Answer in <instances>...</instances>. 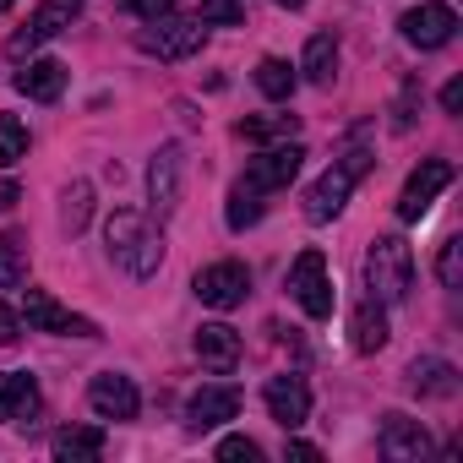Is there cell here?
I'll return each instance as SVG.
<instances>
[{
  "mask_svg": "<svg viewBox=\"0 0 463 463\" xmlns=\"http://www.w3.org/2000/svg\"><path fill=\"white\" fill-rule=\"evenodd\" d=\"M104 246H109V262L126 268L131 279H153L164 268V229L137 207H115L104 218Z\"/></svg>",
  "mask_w": 463,
  "mask_h": 463,
  "instance_id": "cell-1",
  "label": "cell"
},
{
  "mask_svg": "<svg viewBox=\"0 0 463 463\" xmlns=\"http://www.w3.org/2000/svg\"><path fill=\"white\" fill-rule=\"evenodd\" d=\"M365 289L382 306L409 300V289H414V251H409L403 235H376L371 241V251H365Z\"/></svg>",
  "mask_w": 463,
  "mask_h": 463,
  "instance_id": "cell-2",
  "label": "cell"
},
{
  "mask_svg": "<svg viewBox=\"0 0 463 463\" xmlns=\"http://www.w3.org/2000/svg\"><path fill=\"white\" fill-rule=\"evenodd\" d=\"M371 164H376V158H371L365 147H349L344 158H333V169L306 191V218H311V223H333V218L349 207V191L365 180V169H371Z\"/></svg>",
  "mask_w": 463,
  "mask_h": 463,
  "instance_id": "cell-3",
  "label": "cell"
},
{
  "mask_svg": "<svg viewBox=\"0 0 463 463\" xmlns=\"http://www.w3.org/2000/svg\"><path fill=\"white\" fill-rule=\"evenodd\" d=\"M202 44H207V23L202 17L191 23V17H175V12L137 33V50L158 55V61H191V55H202Z\"/></svg>",
  "mask_w": 463,
  "mask_h": 463,
  "instance_id": "cell-4",
  "label": "cell"
},
{
  "mask_svg": "<svg viewBox=\"0 0 463 463\" xmlns=\"http://www.w3.org/2000/svg\"><path fill=\"white\" fill-rule=\"evenodd\" d=\"M289 295L300 300V311H306L311 322H327V317H333L338 289H333V279H327V257H322L317 246L295 257V268H289Z\"/></svg>",
  "mask_w": 463,
  "mask_h": 463,
  "instance_id": "cell-5",
  "label": "cell"
},
{
  "mask_svg": "<svg viewBox=\"0 0 463 463\" xmlns=\"http://www.w3.org/2000/svg\"><path fill=\"white\" fill-rule=\"evenodd\" d=\"M71 23H82V0H44V6L28 17V28L6 39V55H12V61H23V55H33L39 44H50V39H61V33H71Z\"/></svg>",
  "mask_w": 463,
  "mask_h": 463,
  "instance_id": "cell-6",
  "label": "cell"
},
{
  "mask_svg": "<svg viewBox=\"0 0 463 463\" xmlns=\"http://www.w3.org/2000/svg\"><path fill=\"white\" fill-rule=\"evenodd\" d=\"M23 322H28L33 333H55V338H99V327H93L88 317L66 311L50 289H28V295H23Z\"/></svg>",
  "mask_w": 463,
  "mask_h": 463,
  "instance_id": "cell-7",
  "label": "cell"
},
{
  "mask_svg": "<svg viewBox=\"0 0 463 463\" xmlns=\"http://www.w3.org/2000/svg\"><path fill=\"white\" fill-rule=\"evenodd\" d=\"M191 289H196V300L213 306V311H235V306H246V295H251V268H246V262H213V268L196 273Z\"/></svg>",
  "mask_w": 463,
  "mask_h": 463,
  "instance_id": "cell-8",
  "label": "cell"
},
{
  "mask_svg": "<svg viewBox=\"0 0 463 463\" xmlns=\"http://www.w3.org/2000/svg\"><path fill=\"white\" fill-rule=\"evenodd\" d=\"M300 164H306V147H300V142H279V147H268V153H257V158L246 164L241 185H251L257 196H268V191H284V185L300 175Z\"/></svg>",
  "mask_w": 463,
  "mask_h": 463,
  "instance_id": "cell-9",
  "label": "cell"
},
{
  "mask_svg": "<svg viewBox=\"0 0 463 463\" xmlns=\"http://www.w3.org/2000/svg\"><path fill=\"white\" fill-rule=\"evenodd\" d=\"M452 175H458V169H452L447 158H425V164H420V169L403 180V196H398V218H403V223H420V218L430 213V202H436V196L452 185Z\"/></svg>",
  "mask_w": 463,
  "mask_h": 463,
  "instance_id": "cell-10",
  "label": "cell"
},
{
  "mask_svg": "<svg viewBox=\"0 0 463 463\" xmlns=\"http://www.w3.org/2000/svg\"><path fill=\"white\" fill-rule=\"evenodd\" d=\"M180 175H185V153H180V142H164L147 164V207L158 218H169L180 207Z\"/></svg>",
  "mask_w": 463,
  "mask_h": 463,
  "instance_id": "cell-11",
  "label": "cell"
},
{
  "mask_svg": "<svg viewBox=\"0 0 463 463\" xmlns=\"http://www.w3.org/2000/svg\"><path fill=\"white\" fill-rule=\"evenodd\" d=\"M398 28H403V39H409L414 50H441V44H452L458 17H452L447 0H425V6H414V12L398 17Z\"/></svg>",
  "mask_w": 463,
  "mask_h": 463,
  "instance_id": "cell-12",
  "label": "cell"
},
{
  "mask_svg": "<svg viewBox=\"0 0 463 463\" xmlns=\"http://www.w3.org/2000/svg\"><path fill=\"white\" fill-rule=\"evenodd\" d=\"M241 414V387H229V382H213V387H196L185 398V425L191 430H213L223 420H235Z\"/></svg>",
  "mask_w": 463,
  "mask_h": 463,
  "instance_id": "cell-13",
  "label": "cell"
},
{
  "mask_svg": "<svg viewBox=\"0 0 463 463\" xmlns=\"http://www.w3.org/2000/svg\"><path fill=\"white\" fill-rule=\"evenodd\" d=\"M88 403H93V414H99V420H137V409H142L137 382H131V376H120V371L93 376V382H88Z\"/></svg>",
  "mask_w": 463,
  "mask_h": 463,
  "instance_id": "cell-14",
  "label": "cell"
},
{
  "mask_svg": "<svg viewBox=\"0 0 463 463\" xmlns=\"http://www.w3.org/2000/svg\"><path fill=\"white\" fill-rule=\"evenodd\" d=\"M191 344H196V360L213 376H235V365H241V333L229 327V322H202Z\"/></svg>",
  "mask_w": 463,
  "mask_h": 463,
  "instance_id": "cell-15",
  "label": "cell"
},
{
  "mask_svg": "<svg viewBox=\"0 0 463 463\" xmlns=\"http://www.w3.org/2000/svg\"><path fill=\"white\" fill-rule=\"evenodd\" d=\"M262 398H268V414H273L284 430H300V425L311 420V387H306L300 376H273V382L262 387Z\"/></svg>",
  "mask_w": 463,
  "mask_h": 463,
  "instance_id": "cell-16",
  "label": "cell"
},
{
  "mask_svg": "<svg viewBox=\"0 0 463 463\" xmlns=\"http://www.w3.org/2000/svg\"><path fill=\"white\" fill-rule=\"evenodd\" d=\"M0 420L23 430L39 420V382L28 371H0Z\"/></svg>",
  "mask_w": 463,
  "mask_h": 463,
  "instance_id": "cell-17",
  "label": "cell"
},
{
  "mask_svg": "<svg viewBox=\"0 0 463 463\" xmlns=\"http://www.w3.org/2000/svg\"><path fill=\"white\" fill-rule=\"evenodd\" d=\"M382 452H387L392 463H420V458L430 452V436H425V425L409 420V414H382Z\"/></svg>",
  "mask_w": 463,
  "mask_h": 463,
  "instance_id": "cell-18",
  "label": "cell"
},
{
  "mask_svg": "<svg viewBox=\"0 0 463 463\" xmlns=\"http://www.w3.org/2000/svg\"><path fill=\"white\" fill-rule=\"evenodd\" d=\"M12 88L28 93V99H39V104H55V99L66 93V66H61V61H28V66L12 77Z\"/></svg>",
  "mask_w": 463,
  "mask_h": 463,
  "instance_id": "cell-19",
  "label": "cell"
},
{
  "mask_svg": "<svg viewBox=\"0 0 463 463\" xmlns=\"http://www.w3.org/2000/svg\"><path fill=\"white\" fill-rule=\"evenodd\" d=\"M387 338H392V327H387L382 300H365V306L349 317V344H354V354H376V349H387Z\"/></svg>",
  "mask_w": 463,
  "mask_h": 463,
  "instance_id": "cell-20",
  "label": "cell"
},
{
  "mask_svg": "<svg viewBox=\"0 0 463 463\" xmlns=\"http://www.w3.org/2000/svg\"><path fill=\"white\" fill-rule=\"evenodd\" d=\"M300 71H306V82L333 88V77H338V39L333 33H311V44L300 55Z\"/></svg>",
  "mask_w": 463,
  "mask_h": 463,
  "instance_id": "cell-21",
  "label": "cell"
},
{
  "mask_svg": "<svg viewBox=\"0 0 463 463\" xmlns=\"http://www.w3.org/2000/svg\"><path fill=\"white\" fill-rule=\"evenodd\" d=\"M50 447H55L61 463H88V458L104 452V430H99V425H66V430H55Z\"/></svg>",
  "mask_w": 463,
  "mask_h": 463,
  "instance_id": "cell-22",
  "label": "cell"
},
{
  "mask_svg": "<svg viewBox=\"0 0 463 463\" xmlns=\"http://www.w3.org/2000/svg\"><path fill=\"white\" fill-rule=\"evenodd\" d=\"M409 387L425 392V398H452L458 392V371L447 360H414L409 365Z\"/></svg>",
  "mask_w": 463,
  "mask_h": 463,
  "instance_id": "cell-23",
  "label": "cell"
},
{
  "mask_svg": "<svg viewBox=\"0 0 463 463\" xmlns=\"http://www.w3.org/2000/svg\"><path fill=\"white\" fill-rule=\"evenodd\" d=\"M295 131H300V115H251L235 126L241 142H289Z\"/></svg>",
  "mask_w": 463,
  "mask_h": 463,
  "instance_id": "cell-24",
  "label": "cell"
},
{
  "mask_svg": "<svg viewBox=\"0 0 463 463\" xmlns=\"http://www.w3.org/2000/svg\"><path fill=\"white\" fill-rule=\"evenodd\" d=\"M88 218H93V185L88 180H71L66 196H61V229H66V235H82Z\"/></svg>",
  "mask_w": 463,
  "mask_h": 463,
  "instance_id": "cell-25",
  "label": "cell"
},
{
  "mask_svg": "<svg viewBox=\"0 0 463 463\" xmlns=\"http://www.w3.org/2000/svg\"><path fill=\"white\" fill-rule=\"evenodd\" d=\"M295 66L289 61H279V55H268V61H257V88L273 99V104H289V93H295Z\"/></svg>",
  "mask_w": 463,
  "mask_h": 463,
  "instance_id": "cell-26",
  "label": "cell"
},
{
  "mask_svg": "<svg viewBox=\"0 0 463 463\" xmlns=\"http://www.w3.org/2000/svg\"><path fill=\"white\" fill-rule=\"evenodd\" d=\"M28 284V241L23 235H0V289Z\"/></svg>",
  "mask_w": 463,
  "mask_h": 463,
  "instance_id": "cell-27",
  "label": "cell"
},
{
  "mask_svg": "<svg viewBox=\"0 0 463 463\" xmlns=\"http://www.w3.org/2000/svg\"><path fill=\"white\" fill-rule=\"evenodd\" d=\"M257 218H262V196H257L251 185H241V180H235V185H229V207H223V223H229V229L241 235V229H251Z\"/></svg>",
  "mask_w": 463,
  "mask_h": 463,
  "instance_id": "cell-28",
  "label": "cell"
},
{
  "mask_svg": "<svg viewBox=\"0 0 463 463\" xmlns=\"http://www.w3.org/2000/svg\"><path fill=\"white\" fill-rule=\"evenodd\" d=\"M28 153V126L17 115H0V169H12Z\"/></svg>",
  "mask_w": 463,
  "mask_h": 463,
  "instance_id": "cell-29",
  "label": "cell"
},
{
  "mask_svg": "<svg viewBox=\"0 0 463 463\" xmlns=\"http://www.w3.org/2000/svg\"><path fill=\"white\" fill-rule=\"evenodd\" d=\"M436 279L441 289H463V241H441V257H436Z\"/></svg>",
  "mask_w": 463,
  "mask_h": 463,
  "instance_id": "cell-30",
  "label": "cell"
},
{
  "mask_svg": "<svg viewBox=\"0 0 463 463\" xmlns=\"http://www.w3.org/2000/svg\"><path fill=\"white\" fill-rule=\"evenodd\" d=\"M202 23H218V28L246 23V0H202Z\"/></svg>",
  "mask_w": 463,
  "mask_h": 463,
  "instance_id": "cell-31",
  "label": "cell"
},
{
  "mask_svg": "<svg viewBox=\"0 0 463 463\" xmlns=\"http://www.w3.org/2000/svg\"><path fill=\"white\" fill-rule=\"evenodd\" d=\"M218 458H223V463H257L262 447H257L251 436H223V441H218Z\"/></svg>",
  "mask_w": 463,
  "mask_h": 463,
  "instance_id": "cell-32",
  "label": "cell"
},
{
  "mask_svg": "<svg viewBox=\"0 0 463 463\" xmlns=\"http://www.w3.org/2000/svg\"><path fill=\"white\" fill-rule=\"evenodd\" d=\"M414 82H403V93H398V104H392V131H409L414 126Z\"/></svg>",
  "mask_w": 463,
  "mask_h": 463,
  "instance_id": "cell-33",
  "label": "cell"
},
{
  "mask_svg": "<svg viewBox=\"0 0 463 463\" xmlns=\"http://www.w3.org/2000/svg\"><path fill=\"white\" fill-rule=\"evenodd\" d=\"M180 6V0H131V12L142 17V23H158V17H169Z\"/></svg>",
  "mask_w": 463,
  "mask_h": 463,
  "instance_id": "cell-34",
  "label": "cell"
},
{
  "mask_svg": "<svg viewBox=\"0 0 463 463\" xmlns=\"http://www.w3.org/2000/svg\"><path fill=\"white\" fill-rule=\"evenodd\" d=\"M23 327H28V322H23L12 306H0V344H17V338H23Z\"/></svg>",
  "mask_w": 463,
  "mask_h": 463,
  "instance_id": "cell-35",
  "label": "cell"
},
{
  "mask_svg": "<svg viewBox=\"0 0 463 463\" xmlns=\"http://www.w3.org/2000/svg\"><path fill=\"white\" fill-rule=\"evenodd\" d=\"M17 202H23V185H17L12 175H0V213H12Z\"/></svg>",
  "mask_w": 463,
  "mask_h": 463,
  "instance_id": "cell-36",
  "label": "cell"
},
{
  "mask_svg": "<svg viewBox=\"0 0 463 463\" xmlns=\"http://www.w3.org/2000/svg\"><path fill=\"white\" fill-rule=\"evenodd\" d=\"M441 109H447V115H458V109H463V77H452V82L441 88Z\"/></svg>",
  "mask_w": 463,
  "mask_h": 463,
  "instance_id": "cell-37",
  "label": "cell"
},
{
  "mask_svg": "<svg viewBox=\"0 0 463 463\" xmlns=\"http://www.w3.org/2000/svg\"><path fill=\"white\" fill-rule=\"evenodd\" d=\"M289 458H306V463H317V458H322V452H317V447H311V441H289Z\"/></svg>",
  "mask_w": 463,
  "mask_h": 463,
  "instance_id": "cell-38",
  "label": "cell"
},
{
  "mask_svg": "<svg viewBox=\"0 0 463 463\" xmlns=\"http://www.w3.org/2000/svg\"><path fill=\"white\" fill-rule=\"evenodd\" d=\"M273 6H284V12H300V6H306V0H273Z\"/></svg>",
  "mask_w": 463,
  "mask_h": 463,
  "instance_id": "cell-39",
  "label": "cell"
},
{
  "mask_svg": "<svg viewBox=\"0 0 463 463\" xmlns=\"http://www.w3.org/2000/svg\"><path fill=\"white\" fill-rule=\"evenodd\" d=\"M0 12H12V0H0Z\"/></svg>",
  "mask_w": 463,
  "mask_h": 463,
  "instance_id": "cell-40",
  "label": "cell"
}]
</instances>
